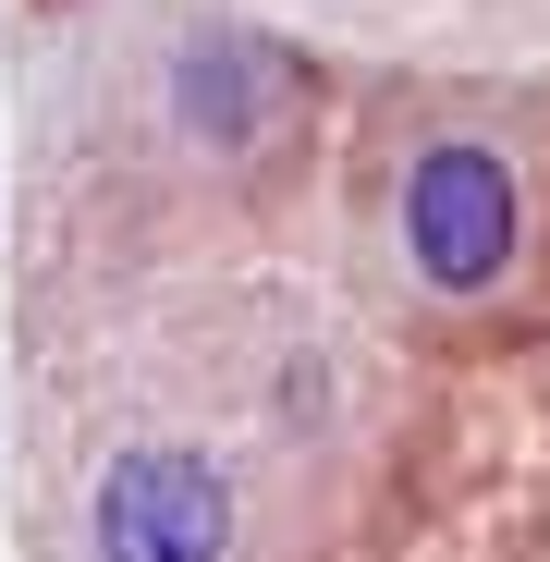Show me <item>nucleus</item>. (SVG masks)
Segmentation results:
<instances>
[{
	"label": "nucleus",
	"instance_id": "nucleus-2",
	"mask_svg": "<svg viewBox=\"0 0 550 562\" xmlns=\"http://www.w3.org/2000/svg\"><path fill=\"white\" fill-rule=\"evenodd\" d=\"M404 257L440 281V294H490V281L514 269V171L490 147H428L404 171Z\"/></svg>",
	"mask_w": 550,
	"mask_h": 562
},
{
	"label": "nucleus",
	"instance_id": "nucleus-1",
	"mask_svg": "<svg viewBox=\"0 0 550 562\" xmlns=\"http://www.w3.org/2000/svg\"><path fill=\"white\" fill-rule=\"evenodd\" d=\"M86 538H99V562H221L233 550V490H221V464L147 440L99 477Z\"/></svg>",
	"mask_w": 550,
	"mask_h": 562
},
{
	"label": "nucleus",
	"instance_id": "nucleus-3",
	"mask_svg": "<svg viewBox=\"0 0 550 562\" xmlns=\"http://www.w3.org/2000/svg\"><path fill=\"white\" fill-rule=\"evenodd\" d=\"M269 99H282V74H269V49H245V37H197L171 61V111H183L197 147H257Z\"/></svg>",
	"mask_w": 550,
	"mask_h": 562
}]
</instances>
